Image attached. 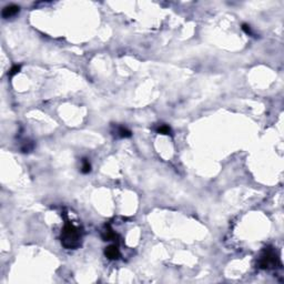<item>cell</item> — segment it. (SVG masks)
<instances>
[{"instance_id": "8992f818", "label": "cell", "mask_w": 284, "mask_h": 284, "mask_svg": "<svg viewBox=\"0 0 284 284\" xmlns=\"http://www.w3.org/2000/svg\"><path fill=\"white\" fill-rule=\"evenodd\" d=\"M118 134L120 138H130L131 137V131L128 130L127 128L120 127L118 129Z\"/></svg>"}, {"instance_id": "277c9868", "label": "cell", "mask_w": 284, "mask_h": 284, "mask_svg": "<svg viewBox=\"0 0 284 284\" xmlns=\"http://www.w3.org/2000/svg\"><path fill=\"white\" fill-rule=\"evenodd\" d=\"M105 254L109 260H118L120 257V251L117 245H110L105 248Z\"/></svg>"}, {"instance_id": "6da1fadb", "label": "cell", "mask_w": 284, "mask_h": 284, "mask_svg": "<svg viewBox=\"0 0 284 284\" xmlns=\"http://www.w3.org/2000/svg\"><path fill=\"white\" fill-rule=\"evenodd\" d=\"M82 233L80 229L70 222H67L61 232V243L66 249L75 250L81 245Z\"/></svg>"}, {"instance_id": "52a82bcc", "label": "cell", "mask_w": 284, "mask_h": 284, "mask_svg": "<svg viewBox=\"0 0 284 284\" xmlns=\"http://www.w3.org/2000/svg\"><path fill=\"white\" fill-rule=\"evenodd\" d=\"M91 171V164H90V162H89L88 159H83L82 160V168H81V172L84 174L89 173V172Z\"/></svg>"}, {"instance_id": "3957f363", "label": "cell", "mask_w": 284, "mask_h": 284, "mask_svg": "<svg viewBox=\"0 0 284 284\" xmlns=\"http://www.w3.org/2000/svg\"><path fill=\"white\" fill-rule=\"evenodd\" d=\"M20 11V7L17 5H9V6H6L5 8L2 9V11H1V14H2V17L5 18V19H8V18H11V17L16 16L18 12Z\"/></svg>"}, {"instance_id": "ba28073f", "label": "cell", "mask_w": 284, "mask_h": 284, "mask_svg": "<svg viewBox=\"0 0 284 284\" xmlns=\"http://www.w3.org/2000/svg\"><path fill=\"white\" fill-rule=\"evenodd\" d=\"M157 132L161 133V134H171V128L167 124H161L157 129Z\"/></svg>"}, {"instance_id": "30bf717a", "label": "cell", "mask_w": 284, "mask_h": 284, "mask_svg": "<svg viewBox=\"0 0 284 284\" xmlns=\"http://www.w3.org/2000/svg\"><path fill=\"white\" fill-rule=\"evenodd\" d=\"M20 68H21V67L18 66V64L14 66V67H12V68L10 69V72H9V76H10V77H12V76H14L16 73H18V72L20 71Z\"/></svg>"}, {"instance_id": "5b68a950", "label": "cell", "mask_w": 284, "mask_h": 284, "mask_svg": "<svg viewBox=\"0 0 284 284\" xmlns=\"http://www.w3.org/2000/svg\"><path fill=\"white\" fill-rule=\"evenodd\" d=\"M102 237L105 239V241H111L112 239L116 237V233L112 231V229H111L110 226H108L107 230H105L103 233H102Z\"/></svg>"}, {"instance_id": "8fae6325", "label": "cell", "mask_w": 284, "mask_h": 284, "mask_svg": "<svg viewBox=\"0 0 284 284\" xmlns=\"http://www.w3.org/2000/svg\"><path fill=\"white\" fill-rule=\"evenodd\" d=\"M242 29H243V31H245L248 35H251V33H252L251 28H250V26H249V25H246V23H243V25H242Z\"/></svg>"}, {"instance_id": "7a4b0ae2", "label": "cell", "mask_w": 284, "mask_h": 284, "mask_svg": "<svg viewBox=\"0 0 284 284\" xmlns=\"http://www.w3.org/2000/svg\"><path fill=\"white\" fill-rule=\"evenodd\" d=\"M280 259L276 255L275 251L271 248H265L259 260V266L261 269H274L276 265H280Z\"/></svg>"}, {"instance_id": "9c48e42d", "label": "cell", "mask_w": 284, "mask_h": 284, "mask_svg": "<svg viewBox=\"0 0 284 284\" xmlns=\"http://www.w3.org/2000/svg\"><path fill=\"white\" fill-rule=\"evenodd\" d=\"M33 146H35L33 142H31V141H26L25 144L21 146V150H22V152H29L33 149Z\"/></svg>"}]
</instances>
